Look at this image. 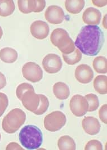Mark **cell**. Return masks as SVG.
Segmentation results:
<instances>
[{
	"label": "cell",
	"instance_id": "3",
	"mask_svg": "<svg viewBox=\"0 0 107 150\" xmlns=\"http://www.w3.org/2000/svg\"><path fill=\"white\" fill-rule=\"evenodd\" d=\"M25 120L26 115L23 110L14 109L3 118L2 127L7 133H15L24 124Z\"/></svg>",
	"mask_w": 107,
	"mask_h": 150
},
{
	"label": "cell",
	"instance_id": "5",
	"mask_svg": "<svg viewBox=\"0 0 107 150\" xmlns=\"http://www.w3.org/2000/svg\"><path fill=\"white\" fill-rule=\"evenodd\" d=\"M22 74L27 80L32 83L40 82L43 76V71L41 67L33 62L25 64L22 67Z\"/></svg>",
	"mask_w": 107,
	"mask_h": 150
},
{
	"label": "cell",
	"instance_id": "18",
	"mask_svg": "<svg viewBox=\"0 0 107 150\" xmlns=\"http://www.w3.org/2000/svg\"><path fill=\"white\" fill-rule=\"evenodd\" d=\"M15 10V4L12 0H0V16L8 17Z\"/></svg>",
	"mask_w": 107,
	"mask_h": 150
},
{
	"label": "cell",
	"instance_id": "7",
	"mask_svg": "<svg viewBox=\"0 0 107 150\" xmlns=\"http://www.w3.org/2000/svg\"><path fill=\"white\" fill-rule=\"evenodd\" d=\"M42 64L45 71L49 74L57 73L63 66L60 57L57 54L53 53L46 55L43 59Z\"/></svg>",
	"mask_w": 107,
	"mask_h": 150
},
{
	"label": "cell",
	"instance_id": "27",
	"mask_svg": "<svg viewBox=\"0 0 107 150\" xmlns=\"http://www.w3.org/2000/svg\"><path fill=\"white\" fill-rule=\"evenodd\" d=\"M28 90H33L34 91V87L32 84L27 83H23L19 84L16 90V95L17 98L20 100H22V96L25 92Z\"/></svg>",
	"mask_w": 107,
	"mask_h": 150
},
{
	"label": "cell",
	"instance_id": "23",
	"mask_svg": "<svg viewBox=\"0 0 107 150\" xmlns=\"http://www.w3.org/2000/svg\"><path fill=\"white\" fill-rule=\"evenodd\" d=\"M40 97V103L37 109L33 112L34 114L40 116L44 114L48 110L49 107V101L48 98L42 94H38Z\"/></svg>",
	"mask_w": 107,
	"mask_h": 150
},
{
	"label": "cell",
	"instance_id": "1",
	"mask_svg": "<svg viewBox=\"0 0 107 150\" xmlns=\"http://www.w3.org/2000/svg\"><path fill=\"white\" fill-rule=\"evenodd\" d=\"M104 42V36L98 25H85L78 34L74 45L81 52L89 56L99 54Z\"/></svg>",
	"mask_w": 107,
	"mask_h": 150
},
{
	"label": "cell",
	"instance_id": "15",
	"mask_svg": "<svg viewBox=\"0 0 107 150\" xmlns=\"http://www.w3.org/2000/svg\"><path fill=\"white\" fill-rule=\"evenodd\" d=\"M53 92L55 97L59 100H66L70 95L69 87L62 82H57L54 85Z\"/></svg>",
	"mask_w": 107,
	"mask_h": 150
},
{
	"label": "cell",
	"instance_id": "14",
	"mask_svg": "<svg viewBox=\"0 0 107 150\" xmlns=\"http://www.w3.org/2000/svg\"><path fill=\"white\" fill-rule=\"evenodd\" d=\"M55 47H57L63 54L66 55L71 54L76 49L74 42L69 36L68 33L60 38Z\"/></svg>",
	"mask_w": 107,
	"mask_h": 150
},
{
	"label": "cell",
	"instance_id": "16",
	"mask_svg": "<svg viewBox=\"0 0 107 150\" xmlns=\"http://www.w3.org/2000/svg\"><path fill=\"white\" fill-rule=\"evenodd\" d=\"M17 52L13 48L6 47L0 50V59L5 63H14L17 61Z\"/></svg>",
	"mask_w": 107,
	"mask_h": 150
},
{
	"label": "cell",
	"instance_id": "22",
	"mask_svg": "<svg viewBox=\"0 0 107 150\" xmlns=\"http://www.w3.org/2000/svg\"><path fill=\"white\" fill-rule=\"evenodd\" d=\"M64 61L66 64L69 65H73L79 62L83 57V53L77 48H76L74 52L70 54H62Z\"/></svg>",
	"mask_w": 107,
	"mask_h": 150
},
{
	"label": "cell",
	"instance_id": "29",
	"mask_svg": "<svg viewBox=\"0 0 107 150\" xmlns=\"http://www.w3.org/2000/svg\"><path fill=\"white\" fill-rule=\"evenodd\" d=\"M85 150H102L103 146L101 143L98 140H91L87 143L85 147Z\"/></svg>",
	"mask_w": 107,
	"mask_h": 150
},
{
	"label": "cell",
	"instance_id": "8",
	"mask_svg": "<svg viewBox=\"0 0 107 150\" xmlns=\"http://www.w3.org/2000/svg\"><path fill=\"white\" fill-rule=\"evenodd\" d=\"M45 17L46 21L53 25L62 23L65 17V14L62 8L57 5H51L49 6L45 13Z\"/></svg>",
	"mask_w": 107,
	"mask_h": 150
},
{
	"label": "cell",
	"instance_id": "30",
	"mask_svg": "<svg viewBox=\"0 0 107 150\" xmlns=\"http://www.w3.org/2000/svg\"><path fill=\"white\" fill-rule=\"evenodd\" d=\"M17 5L19 10L24 14L31 13V11L28 6V0H19L17 1Z\"/></svg>",
	"mask_w": 107,
	"mask_h": 150
},
{
	"label": "cell",
	"instance_id": "32",
	"mask_svg": "<svg viewBox=\"0 0 107 150\" xmlns=\"http://www.w3.org/2000/svg\"><path fill=\"white\" fill-rule=\"evenodd\" d=\"M6 150H23V149L17 143L11 142L7 146Z\"/></svg>",
	"mask_w": 107,
	"mask_h": 150
},
{
	"label": "cell",
	"instance_id": "25",
	"mask_svg": "<svg viewBox=\"0 0 107 150\" xmlns=\"http://www.w3.org/2000/svg\"><path fill=\"white\" fill-rule=\"evenodd\" d=\"M89 104L88 112H92L96 110L99 107V100L98 97L93 93H89L85 96Z\"/></svg>",
	"mask_w": 107,
	"mask_h": 150
},
{
	"label": "cell",
	"instance_id": "13",
	"mask_svg": "<svg viewBox=\"0 0 107 150\" xmlns=\"http://www.w3.org/2000/svg\"><path fill=\"white\" fill-rule=\"evenodd\" d=\"M82 124L83 130L89 135H95L100 131L101 125L97 118L90 116L85 117L83 119Z\"/></svg>",
	"mask_w": 107,
	"mask_h": 150
},
{
	"label": "cell",
	"instance_id": "20",
	"mask_svg": "<svg viewBox=\"0 0 107 150\" xmlns=\"http://www.w3.org/2000/svg\"><path fill=\"white\" fill-rule=\"evenodd\" d=\"M58 146L59 149L60 150H75L76 149V144L74 139L68 135L62 136L59 139Z\"/></svg>",
	"mask_w": 107,
	"mask_h": 150
},
{
	"label": "cell",
	"instance_id": "11",
	"mask_svg": "<svg viewBox=\"0 0 107 150\" xmlns=\"http://www.w3.org/2000/svg\"><path fill=\"white\" fill-rule=\"evenodd\" d=\"M74 75L77 81L80 83L87 84L92 81L94 78V72L90 66L81 64L76 69Z\"/></svg>",
	"mask_w": 107,
	"mask_h": 150
},
{
	"label": "cell",
	"instance_id": "24",
	"mask_svg": "<svg viewBox=\"0 0 107 150\" xmlns=\"http://www.w3.org/2000/svg\"><path fill=\"white\" fill-rule=\"evenodd\" d=\"M28 6L31 13H40L45 8L46 1L44 0H28Z\"/></svg>",
	"mask_w": 107,
	"mask_h": 150
},
{
	"label": "cell",
	"instance_id": "35",
	"mask_svg": "<svg viewBox=\"0 0 107 150\" xmlns=\"http://www.w3.org/2000/svg\"><path fill=\"white\" fill-rule=\"evenodd\" d=\"M107 15L106 14L105 15V16L104 17V18H103V26L106 28V29H107Z\"/></svg>",
	"mask_w": 107,
	"mask_h": 150
},
{
	"label": "cell",
	"instance_id": "10",
	"mask_svg": "<svg viewBox=\"0 0 107 150\" xmlns=\"http://www.w3.org/2000/svg\"><path fill=\"white\" fill-rule=\"evenodd\" d=\"M22 102L25 108L33 112L39 105L40 97L38 94H36L33 90H28L23 95Z\"/></svg>",
	"mask_w": 107,
	"mask_h": 150
},
{
	"label": "cell",
	"instance_id": "34",
	"mask_svg": "<svg viewBox=\"0 0 107 150\" xmlns=\"http://www.w3.org/2000/svg\"><path fill=\"white\" fill-rule=\"evenodd\" d=\"M6 79L5 76L0 72V90L3 88L6 85Z\"/></svg>",
	"mask_w": 107,
	"mask_h": 150
},
{
	"label": "cell",
	"instance_id": "33",
	"mask_svg": "<svg viewBox=\"0 0 107 150\" xmlns=\"http://www.w3.org/2000/svg\"><path fill=\"white\" fill-rule=\"evenodd\" d=\"M92 2L94 5L98 7V8H102L107 5V0L104 1H97V0H92Z\"/></svg>",
	"mask_w": 107,
	"mask_h": 150
},
{
	"label": "cell",
	"instance_id": "6",
	"mask_svg": "<svg viewBox=\"0 0 107 150\" xmlns=\"http://www.w3.org/2000/svg\"><path fill=\"white\" fill-rule=\"evenodd\" d=\"M69 107L75 116L82 117L87 113L89 104L85 97L80 95H76L71 99Z\"/></svg>",
	"mask_w": 107,
	"mask_h": 150
},
{
	"label": "cell",
	"instance_id": "21",
	"mask_svg": "<svg viewBox=\"0 0 107 150\" xmlns=\"http://www.w3.org/2000/svg\"><path fill=\"white\" fill-rule=\"evenodd\" d=\"M92 66L95 71L99 74L107 73V59L105 57L99 56L94 59Z\"/></svg>",
	"mask_w": 107,
	"mask_h": 150
},
{
	"label": "cell",
	"instance_id": "28",
	"mask_svg": "<svg viewBox=\"0 0 107 150\" xmlns=\"http://www.w3.org/2000/svg\"><path fill=\"white\" fill-rule=\"evenodd\" d=\"M8 105V96L3 93L0 92V117L5 113Z\"/></svg>",
	"mask_w": 107,
	"mask_h": 150
},
{
	"label": "cell",
	"instance_id": "2",
	"mask_svg": "<svg viewBox=\"0 0 107 150\" xmlns=\"http://www.w3.org/2000/svg\"><path fill=\"white\" fill-rule=\"evenodd\" d=\"M19 138L20 143L27 150H36L40 148L43 142L41 130L34 125L24 126L20 132Z\"/></svg>",
	"mask_w": 107,
	"mask_h": 150
},
{
	"label": "cell",
	"instance_id": "26",
	"mask_svg": "<svg viewBox=\"0 0 107 150\" xmlns=\"http://www.w3.org/2000/svg\"><path fill=\"white\" fill-rule=\"evenodd\" d=\"M68 33V32L63 28H56L55 29L51 34L50 36V41L53 45L56 46L58 40L62 37L63 35Z\"/></svg>",
	"mask_w": 107,
	"mask_h": 150
},
{
	"label": "cell",
	"instance_id": "37",
	"mask_svg": "<svg viewBox=\"0 0 107 150\" xmlns=\"http://www.w3.org/2000/svg\"><path fill=\"white\" fill-rule=\"evenodd\" d=\"M1 134H0V141H1Z\"/></svg>",
	"mask_w": 107,
	"mask_h": 150
},
{
	"label": "cell",
	"instance_id": "36",
	"mask_svg": "<svg viewBox=\"0 0 107 150\" xmlns=\"http://www.w3.org/2000/svg\"><path fill=\"white\" fill-rule=\"evenodd\" d=\"M2 35H3V31H2V27L0 26V39L2 38Z\"/></svg>",
	"mask_w": 107,
	"mask_h": 150
},
{
	"label": "cell",
	"instance_id": "31",
	"mask_svg": "<svg viewBox=\"0 0 107 150\" xmlns=\"http://www.w3.org/2000/svg\"><path fill=\"white\" fill-rule=\"evenodd\" d=\"M107 105L104 104L101 106L99 111V117L100 120L105 124H107Z\"/></svg>",
	"mask_w": 107,
	"mask_h": 150
},
{
	"label": "cell",
	"instance_id": "9",
	"mask_svg": "<svg viewBox=\"0 0 107 150\" xmlns=\"http://www.w3.org/2000/svg\"><path fill=\"white\" fill-rule=\"evenodd\" d=\"M49 26L42 21H36L30 27V32L34 38L38 40L46 38L49 34Z\"/></svg>",
	"mask_w": 107,
	"mask_h": 150
},
{
	"label": "cell",
	"instance_id": "19",
	"mask_svg": "<svg viewBox=\"0 0 107 150\" xmlns=\"http://www.w3.org/2000/svg\"><path fill=\"white\" fill-rule=\"evenodd\" d=\"M93 86L100 95H106L107 93V76L106 75H98L93 82Z\"/></svg>",
	"mask_w": 107,
	"mask_h": 150
},
{
	"label": "cell",
	"instance_id": "4",
	"mask_svg": "<svg viewBox=\"0 0 107 150\" xmlns=\"http://www.w3.org/2000/svg\"><path fill=\"white\" fill-rule=\"evenodd\" d=\"M66 122V115L60 111H55L48 115L44 118L45 128L51 132L60 130Z\"/></svg>",
	"mask_w": 107,
	"mask_h": 150
},
{
	"label": "cell",
	"instance_id": "12",
	"mask_svg": "<svg viewBox=\"0 0 107 150\" xmlns=\"http://www.w3.org/2000/svg\"><path fill=\"white\" fill-rule=\"evenodd\" d=\"M101 18V12L94 8H88L83 12V22L88 25H98Z\"/></svg>",
	"mask_w": 107,
	"mask_h": 150
},
{
	"label": "cell",
	"instance_id": "17",
	"mask_svg": "<svg viewBox=\"0 0 107 150\" xmlns=\"http://www.w3.org/2000/svg\"><path fill=\"white\" fill-rule=\"evenodd\" d=\"M85 2L83 0H66L65 2V8L71 14H77L80 13L85 6Z\"/></svg>",
	"mask_w": 107,
	"mask_h": 150
}]
</instances>
